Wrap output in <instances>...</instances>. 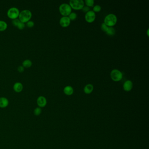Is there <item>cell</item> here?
I'll return each instance as SVG.
<instances>
[{"mask_svg": "<svg viewBox=\"0 0 149 149\" xmlns=\"http://www.w3.org/2000/svg\"><path fill=\"white\" fill-rule=\"evenodd\" d=\"M115 33V30L114 28L112 27H109L107 29L106 33L107 35L110 36H114Z\"/></svg>", "mask_w": 149, "mask_h": 149, "instance_id": "cell-17", "label": "cell"}, {"mask_svg": "<svg viewBox=\"0 0 149 149\" xmlns=\"http://www.w3.org/2000/svg\"><path fill=\"white\" fill-rule=\"evenodd\" d=\"M42 112V109L41 107H36L34 110V114L36 116H39L41 114Z\"/></svg>", "mask_w": 149, "mask_h": 149, "instance_id": "cell-18", "label": "cell"}, {"mask_svg": "<svg viewBox=\"0 0 149 149\" xmlns=\"http://www.w3.org/2000/svg\"><path fill=\"white\" fill-rule=\"evenodd\" d=\"M24 68L22 66H19L18 68V71L19 73H22L24 71Z\"/></svg>", "mask_w": 149, "mask_h": 149, "instance_id": "cell-26", "label": "cell"}, {"mask_svg": "<svg viewBox=\"0 0 149 149\" xmlns=\"http://www.w3.org/2000/svg\"><path fill=\"white\" fill-rule=\"evenodd\" d=\"M149 29H148L147 31V35L148 36H149Z\"/></svg>", "mask_w": 149, "mask_h": 149, "instance_id": "cell-28", "label": "cell"}, {"mask_svg": "<svg viewBox=\"0 0 149 149\" xmlns=\"http://www.w3.org/2000/svg\"><path fill=\"white\" fill-rule=\"evenodd\" d=\"M85 2L87 6L89 7H93L94 4V0H85Z\"/></svg>", "mask_w": 149, "mask_h": 149, "instance_id": "cell-19", "label": "cell"}, {"mask_svg": "<svg viewBox=\"0 0 149 149\" xmlns=\"http://www.w3.org/2000/svg\"><path fill=\"white\" fill-rule=\"evenodd\" d=\"M93 86L92 84H88L85 86L84 90L85 93L87 94H89L92 93V91L93 90Z\"/></svg>", "mask_w": 149, "mask_h": 149, "instance_id": "cell-14", "label": "cell"}, {"mask_svg": "<svg viewBox=\"0 0 149 149\" xmlns=\"http://www.w3.org/2000/svg\"><path fill=\"white\" fill-rule=\"evenodd\" d=\"M26 23V26H27L29 28H32L34 26L35 23L32 21H29V22H28Z\"/></svg>", "mask_w": 149, "mask_h": 149, "instance_id": "cell-21", "label": "cell"}, {"mask_svg": "<svg viewBox=\"0 0 149 149\" xmlns=\"http://www.w3.org/2000/svg\"><path fill=\"white\" fill-rule=\"evenodd\" d=\"M68 17L70 20H74L77 18V14L75 12H71L69 14Z\"/></svg>", "mask_w": 149, "mask_h": 149, "instance_id": "cell-20", "label": "cell"}, {"mask_svg": "<svg viewBox=\"0 0 149 149\" xmlns=\"http://www.w3.org/2000/svg\"><path fill=\"white\" fill-rule=\"evenodd\" d=\"M19 9L16 7H12L7 11V15L9 19L14 20L19 18Z\"/></svg>", "mask_w": 149, "mask_h": 149, "instance_id": "cell-5", "label": "cell"}, {"mask_svg": "<svg viewBox=\"0 0 149 149\" xmlns=\"http://www.w3.org/2000/svg\"><path fill=\"white\" fill-rule=\"evenodd\" d=\"M111 78L115 81H119L123 78V74L122 72L117 69H114L110 73Z\"/></svg>", "mask_w": 149, "mask_h": 149, "instance_id": "cell-6", "label": "cell"}, {"mask_svg": "<svg viewBox=\"0 0 149 149\" xmlns=\"http://www.w3.org/2000/svg\"><path fill=\"white\" fill-rule=\"evenodd\" d=\"M96 18V14L93 11H89L85 15V19L88 23H92L95 21Z\"/></svg>", "mask_w": 149, "mask_h": 149, "instance_id": "cell-7", "label": "cell"}, {"mask_svg": "<svg viewBox=\"0 0 149 149\" xmlns=\"http://www.w3.org/2000/svg\"><path fill=\"white\" fill-rule=\"evenodd\" d=\"M109 27H108L104 23H102V26H101V29H102V30L104 32H107V31L109 29Z\"/></svg>", "mask_w": 149, "mask_h": 149, "instance_id": "cell-25", "label": "cell"}, {"mask_svg": "<svg viewBox=\"0 0 149 149\" xmlns=\"http://www.w3.org/2000/svg\"><path fill=\"white\" fill-rule=\"evenodd\" d=\"M20 22V20H19V19H15L12 20V24H13L14 26H15V27H17L18 25L19 24Z\"/></svg>", "mask_w": 149, "mask_h": 149, "instance_id": "cell-22", "label": "cell"}, {"mask_svg": "<svg viewBox=\"0 0 149 149\" xmlns=\"http://www.w3.org/2000/svg\"><path fill=\"white\" fill-rule=\"evenodd\" d=\"M25 26H26V25H25L24 23L20 22L19 23V24L18 25L17 27L19 29H20V30H22V29H24V27H25Z\"/></svg>", "mask_w": 149, "mask_h": 149, "instance_id": "cell-23", "label": "cell"}, {"mask_svg": "<svg viewBox=\"0 0 149 149\" xmlns=\"http://www.w3.org/2000/svg\"><path fill=\"white\" fill-rule=\"evenodd\" d=\"M117 21V18L115 14H109L105 17L104 22L108 27H112L116 24Z\"/></svg>", "mask_w": 149, "mask_h": 149, "instance_id": "cell-2", "label": "cell"}, {"mask_svg": "<svg viewBox=\"0 0 149 149\" xmlns=\"http://www.w3.org/2000/svg\"><path fill=\"white\" fill-rule=\"evenodd\" d=\"M133 87V84L131 80L126 81L123 84V89L126 92H129L132 90Z\"/></svg>", "mask_w": 149, "mask_h": 149, "instance_id": "cell-10", "label": "cell"}, {"mask_svg": "<svg viewBox=\"0 0 149 149\" xmlns=\"http://www.w3.org/2000/svg\"><path fill=\"white\" fill-rule=\"evenodd\" d=\"M101 10V7L99 5H96L93 7V12H99Z\"/></svg>", "mask_w": 149, "mask_h": 149, "instance_id": "cell-24", "label": "cell"}, {"mask_svg": "<svg viewBox=\"0 0 149 149\" xmlns=\"http://www.w3.org/2000/svg\"><path fill=\"white\" fill-rule=\"evenodd\" d=\"M13 90L17 93H20L23 90V86L20 82H16L13 85Z\"/></svg>", "mask_w": 149, "mask_h": 149, "instance_id": "cell-12", "label": "cell"}, {"mask_svg": "<svg viewBox=\"0 0 149 149\" xmlns=\"http://www.w3.org/2000/svg\"><path fill=\"white\" fill-rule=\"evenodd\" d=\"M82 9L83 10V12H86V13L90 11V8L88 6H84V7H83V9Z\"/></svg>", "mask_w": 149, "mask_h": 149, "instance_id": "cell-27", "label": "cell"}, {"mask_svg": "<svg viewBox=\"0 0 149 149\" xmlns=\"http://www.w3.org/2000/svg\"><path fill=\"white\" fill-rule=\"evenodd\" d=\"M7 24L6 22L0 20V32H3L7 29Z\"/></svg>", "mask_w": 149, "mask_h": 149, "instance_id": "cell-15", "label": "cell"}, {"mask_svg": "<svg viewBox=\"0 0 149 149\" xmlns=\"http://www.w3.org/2000/svg\"><path fill=\"white\" fill-rule=\"evenodd\" d=\"M63 92L65 95H71L73 93V88H72L71 86H66L63 89Z\"/></svg>", "mask_w": 149, "mask_h": 149, "instance_id": "cell-13", "label": "cell"}, {"mask_svg": "<svg viewBox=\"0 0 149 149\" xmlns=\"http://www.w3.org/2000/svg\"><path fill=\"white\" fill-rule=\"evenodd\" d=\"M70 5L71 9L75 10H80L84 7L85 3L82 0H70Z\"/></svg>", "mask_w": 149, "mask_h": 149, "instance_id": "cell-4", "label": "cell"}, {"mask_svg": "<svg viewBox=\"0 0 149 149\" xmlns=\"http://www.w3.org/2000/svg\"><path fill=\"white\" fill-rule=\"evenodd\" d=\"M32 17V13L29 10H22V12H20L19 15V20L21 22L24 23H27L29 21H30Z\"/></svg>", "mask_w": 149, "mask_h": 149, "instance_id": "cell-1", "label": "cell"}, {"mask_svg": "<svg viewBox=\"0 0 149 149\" xmlns=\"http://www.w3.org/2000/svg\"><path fill=\"white\" fill-rule=\"evenodd\" d=\"M9 105V101L5 97H0V107L4 109L7 107Z\"/></svg>", "mask_w": 149, "mask_h": 149, "instance_id": "cell-11", "label": "cell"}, {"mask_svg": "<svg viewBox=\"0 0 149 149\" xmlns=\"http://www.w3.org/2000/svg\"><path fill=\"white\" fill-rule=\"evenodd\" d=\"M72 9L70 5L67 3H63L59 7V11L63 16H67L71 13Z\"/></svg>", "mask_w": 149, "mask_h": 149, "instance_id": "cell-3", "label": "cell"}, {"mask_svg": "<svg viewBox=\"0 0 149 149\" xmlns=\"http://www.w3.org/2000/svg\"><path fill=\"white\" fill-rule=\"evenodd\" d=\"M37 104L39 107H44L47 105V100L46 97L43 96H39L37 99Z\"/></svg>", "mask_w": 149, "mask_h": 149, "instance_id": "cell-8", "label": "cell"}, {"mask_svg": "<svg viewBox=\"0 0 149 149\" xmlns=\"http://www.w3.org/2000/svg\"><path fill=\"white\" fill-rule=\"evenodd\" d=\"M32 63L29 60H26L22 62V66L24 68H29L32 66Z\"/></svg>", "mask_w": 149, "mask_h": 149, "instance_id": "cell-16", "label": "cell"}, {"mask_svg": "<svg viewBox=\"0 0 149 149\" xmlns=\"http://www.w3.org/2000/svg\"><path fill=\"white\" fill-rule=\"evenodd\" d=\"M70 19L68 16H63L60 19V24L62 27H67L70 24Z\"/></svg>", "mask_w": 149, "mask_h": 149, "instance_id": "cell-9", "label": "cell"}]
</instances>
